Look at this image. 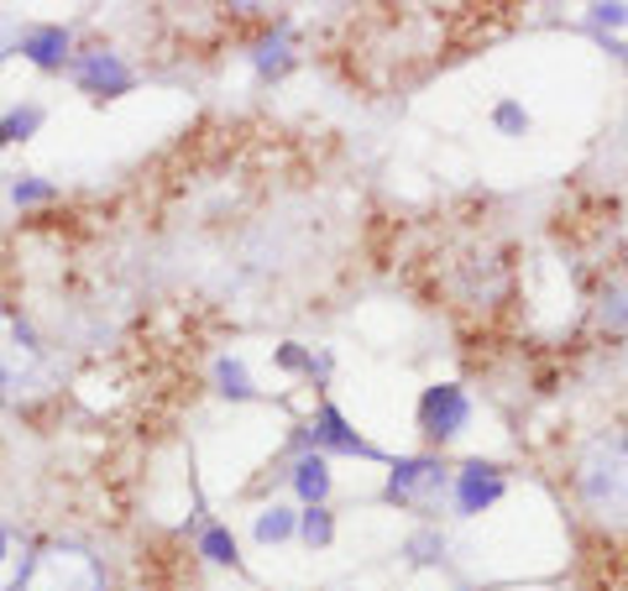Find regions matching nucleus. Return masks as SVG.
<instances>
[{"mask_svg":"<svg viewBox=\"0 0 628 591\" xmlns=\"http://www.w3.org/2000/svg\"><path fill=\"white\" fill-rule=\"evenodd\" d=\"M492 126H498L503 137H524V131H530V111H524L519 100H498V111H492Z\"/></svg>","mask_w":628,"mask_h":591,"instance_id":"a211bd4d","label":"nucleus"},{"mask_svg":"<svg viewBox=\"0 0 628 591\" xmlns=\"http://www.w3.org/2000/svg\"><path fill=\"white\" fill-rule=\"evenodd\" d=\"M293 445L304 450V455H362V461H383V450L372 445V440H362L357 429L346 425V414H340L336 403H319L314 408V419L299 434H293Z\"/></svg>","mask_w":628,"mask_h":591,"instance_id":"39448f33","label":"nucleus"},{"mask_svg":"<svg viewBox=\"0 0 628 591\" xmlns=\"http://www.w3.org/2000/svg\"><path fill=\"white\" fill-rule=\"evenodd\" d=\"M272 361H278L283 372H304V378H310V372H314V351H304L299 340H283V346L272 351Z\"/></svg>","mask_w":628,"mask_h":591,"instance_id":"6ab92c4d","label":"nucleus"},{"mask_svg":"<svg viewBox=\"0 0 628 591\" xmlns=\"http://www.w3.org/2000/svg\"><path fill=\"white\" fill-rule=\"evenodd\" d=\"M5 147H11V137H5V120H0V152H5Z\"/></svg>","mask_w":628,"mask_h":591,"instance_id":"b1692460","label":"nucleus"},{"mask_svg":"<svg viewBox=\"0 0 628 591\" xmlns=\"http://www.w3.org/2000/svg\"><path fill=\"white\" fill-rule=\"evenodd\" d=\"M336 591H351V587H336Z\"/></svg>","mask_w":628,"mask_h":591,"instance_id":"393cba45","label":"nucleus"},{"mask_svg":"<svg viewBox=\"0 0 628 591\" xmlns=\"http://www.w3.org/2000/svg\"><path fill=\"white\" fill-rule=\"evenodd\" d=\"M16 48H22L26 63H37V69H63L69 63V48H73V37H69V26H26L22 37H16Z\"/></svg>","mask_w":628,"mask_h":591,"instance_id":"1a4fd4ad","label":"nucleus"},{"mask_svg":"<svg viewBox=\"0 0 628 591\" xmlns=\"http://www.w3.org/2000/svg\"><path fill=\"white\" fill-rule=\"evenodd\" d=\"M508 493V476L492 466V461H466L456 476H451V497H456V513L461 519H477L487 513L492 502H503Z\"/></svg>","mask_w":628,"mask_h":591,"instance_id":"6e6552de","label":"nucleus"},{"mask_svg":"<svg viewBox=\"0 0 628 591\" xmlns=\"http://www.w3.org/2000/svg\"><path fill=\"white\" fill-rule=\"evenodd\" d=\"M58 378V361L43 346V335L26 325L11 304H0V398L43 393Z\"/></svg>","mask_w":628,"mask_h":591,"instance_id":"f03ea898","label":"nucleus"},{"mask_svg":"<svg viewBox=\"0 0 628 591\" xmlns=\"http://www.w3.org/2000/svg\"><path fill=\"white\" fill-rule=\"evenodd\" d=\"M252 63H257V73H283L289 69V26H278L267 43H257Z\"/></svg>","mask_w":628,"mask_h":591,"instance_id":"dca6fc26","label":"nucleus"},{"mask_svg":"<svg viewBox=\"0 0 628 591\" xmlns=\"http://www.w3.org/2000/svg\"><path fill=\"white\" fill-rule=\"evenodd\" d=\"M73 84H79L84 95H95V100H116V95H131L137 69L126 63L121 53L90 48V53H79V58H73Z\"/></svg>","mask_w":628,"mask_h":591,"instance_id":"0eeeda50","label":"nucleus"},{"mask_svg":"<svg viewBox=\"0 0 628 591\" xmlns=\"http://www.w3.org/2000/svg\"><path fill=\"white\" fill-rule=\"evenodd\" d=\"M216 382H220V393H225V398H236V403L257 398V387H252V378H246V367L236 361V356H220Z\"/></svg>","mask_w":628,"mask_h":591,"instance_id":"4468645a","label":"nucleus"},{"mask_svg":"<svg viewBox=\"0 0 628 591\" xmlns=\"http://www.w3.org/2000/svg\"><path fill=\"white\" fill-rule=\"evenodd\" d=\"M466 419H472V398H466V387H456V382H435V387H425V398H419V434H425V440L445 445V440H456L461 429H466Z\"/></svg>","mask_w":628,"mask_h":591,"instance_id":"423d86ee","label":"nucleus"},{"mask_svg":"<svg viewBox=\"0 0 628 591\" xmlns=\"http://www.w3.org/2000/svg\"><path fill=\"white\" fill-rule=\"evenodd\" d=\"M571 502L581 529L603 544H628V429H603L571 461Z\"/></svg>","mask_w":628,"mask_h":591,"instance_id":"f257e3e1","label":"nucleus"},{"mask_svg":"<svg viewBox=\"0 0 628 591\" xmlns=\"http://www.w3.org/2000/svg\"><path fill=\"white\" fill-rule=\"evenodd\" d=\"M289 482H293V493L304 497L310 508H325V497H330V461L314 450V455H299L293 461V472H289Z\"/></svg>","mask_w":628,"mask_h":591,"instance_id":"9d476101","label":"nucleus"},{"mask_svg":"<svg viewBox=\"0 0 628 591\" xmlns=\"http://www.w3.org/2000/svg\"><path fill=\"white\" fill-rule=\"evenodd\" d=\"M586 16H592L597 32H607V26H628V5H592Z\"/></svg>","mask_w":628,"mask_h":591,"instance_id":"5701e85b","label":"nucleus"},{"mask_svg":"<svg viewBox=\"0 0 628 591\" xmlns=\"http://www.w3.org/2000/svg\"><path fill=\"white\" fill-rule=\"evenodd\" d=\"M603 325H613V331H628V293H613V288L603 293Z\"/></svg>","mask_w":628,"mask_h":591,"instance_id":"4be33fe9","label":"nucleus"},{"mask_svg":"<svg viewBox=\"0 0 628 591\" xmlns=\"http://www.w3.org/2000/svg\"><path fill=\"white\" fill-rule=\"evenodd\" d=\"M445 493H451V466L440 455H398V461H387L383 502H393V508L430 513V508H440Z\"/></svg>","mask_w":628,"mask_h":591,"instance_id":"20e7f679","label":"nucleus"},{"mask_svg":"<svg viewBox=\"0 0 628 591\" xmlns=\"http://www.w3.org/2000/svg\"><path fill=\"white\" fill-rule=\"evenodd\" d=\"M32 566V549L16 529H5L0 523V591H22V576Z\"/></svg>","mask_w":628,"mask_h":591,"instance_id":"9b49d317","label":"nucleus"},{"mask_svg":"<svg viewBox=\"0 0 628 591\" xmlns=\"http://www.w3.org/2000/svg\"><path fill=\"white\" fill-rule=\"evenodd\" d=\"M299 534V513H289V508H263L257 513V544H283V540H293Z\"/></svg>","mask_w":628,"mask_h":591,"instance_id":"ddd939ff","label":"nucleus"},{"mask_svg":"<svg viewBox=\"0 0 628 591\" xmlns=\"http://www.w3.org/2000/svg\"><path fill=\"white\" fill-rule=\"evenodd\" d=\"M404 555H409L414 566H440L445 560V534H414L404 544Z\"/></svg>","mask_w":628,"mask_h":591,"instance_id":"f3484780","label":"nucleus"},{"mask_svg":"<svg viewBox=\"0 0 628 591\" xmlns=\"http://www.w3.org/2000/svg\"><path fill=\"white\" fill-rule=\"evenodd\" d=\"M53 184H43V178H16V184H11V199H16V205H43V199H53Z\"/></svg>","mask_w":628,"mask_h":591,"instance_id":"412c9836","label":"nucleus"},{"mask_svg":"<svg viewBox=\"0 0 628 591\" xmlns=\"http://www.w3.org/2000/svg\"><path fill=\"white\" fill-rule=\"evenodd\" d=\"M194 549H199L210 566H242L236 534H231L225 523H199V534H194Z\"/></svg>","mask_w":628,"mask_h":591,"instance_id":"f8f14e48","label":"nucleus"},{"mask_svg":"<svg viewBox=\"0 0 628 591\" xmlns=\"http://www.w3.org/2000/svg\"><path fill=\"white\" fill-rule=\"evenodd\" d=\"M22 591H105V570L84 544H43L32 549Z\"/></svg>","mask_w":628,"mask_h":591,"instance_id":"7ed1b4c3","label":"nucleus"},{"mask_svg":"<svg viewBox=\"0 0 628 591\" xmlns=\"http://www.w3.org/2000/svg\"><path fill=\"white\" fill-rule=\"evenodd\" d=\"M37 126H43V111H37V105H22V111L5 116V137H11V142H26Z\"/></svg>","mask_w":628,"mask_h":591,"instance_id":"aec40b11","label":"nucleus"},{"mask_svg":"<svg viewBox=\"0 0 628 591\" xmlns=\"http://www.w3.org/2000/svg\"><path fill=\"white\" fill-rule=\"evenodd\" d=\"M299 534H304L310 549H325V544L336 540V513L330 508H304L299 513Z\"/></svg>","mask_w":628,"mask_h":591,"instance_id":"2eb2a0df","label":"nucleus"}]
</instances>
